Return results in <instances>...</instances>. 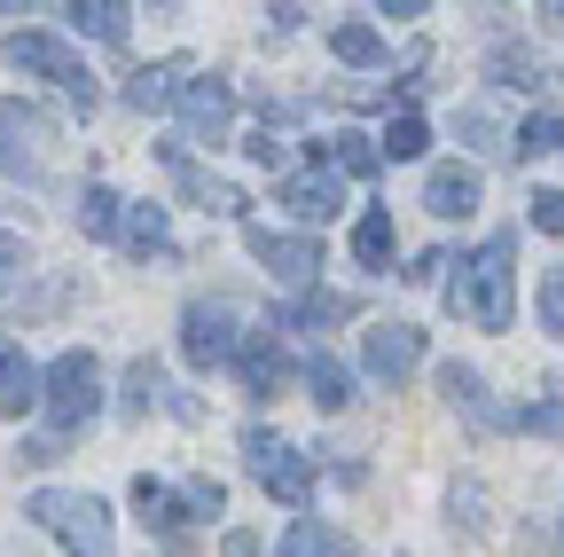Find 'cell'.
Listing matches in <instances>:
<instances>
[{"instance_id": "1", "label": "cell", "mask_w": 564, "mask_h": 557, "mask_svg": "<svg viewBox=\"0 0 564 557\" xmlns=\"http://www.w3.org/2000/svg\"><path fill=\"white\" fill-rule=\"evenodd\" d=\"M510 259H518V236H486V244L447 275V314H463L470 330H510V314H518Z\"/></svg>"}, {"instance_id": "2", "label": "cell", "mask_w": 564, "mask_h": 557, "mask_svg": "<svg viewBox=\"0 0 564 557\" xmlns=\"http://www.w3.org/2000/svg\"><path fill=\"white\" fill-rule=\"evenodd\" d=\"M24 518L40 534L63 542V557H110V511L95 495H70V486H40V495L24 503Z\"/></svg>"}, {"instance_id": "3", "label": "cell", "mask_w": 564, "mask_h": 557, "mask_svg": "<svg viewBox=\"0 0 564 557\" xmlns=\"http://www.w3.org/2000/svg\"><path fill=\"white\" fill-rule=\"evenodd\" d=\"M40 408H47V425H55V432H79V425H95V416H102V362L87 354V345H70V354L47 362V393H40Z\"/></svg>"}, {"instance_id": "4", "label": "cell", "mask_w": 564, "mask_h": 557, "mask_svg": "<svg viewBox=\"0 0 564 557\" xmlns=\"http://www.w3.org/2000/svg\"><path fill=\"white\" fill-rule=\"evenodd\" d=\"M9 63H17V72H32V79H47V87H63L79 118H87V110L102 103L95 72H87V63L70 55V47H63L55 32H24V24H17V32H9Z\"/></svg>"}, {"instance_id": "5", "label": "cell", "mask_w": 564, "mask_h": 557, "mask_svg": "<svg viewBox=\"0 0 564 557\" xmlns=\"http://www.w3.org/2000/svg\"><path fill=\"white\" fill-rule=\"evenodd\" d=\"M243 471L267 486L274 503H291V511H306V495H314V463L282 440V432H267V425H251L243 432Z\"/></svg>"}, {"instance_id": "6", "label": "cell", "mask_w": 564, "mask_h": 557, "mask_svg": "<svg viewBox=\"0 0 564 557\" xmlns=\"http://www.w3.org/2000/svg\"><path fill=\"white\" fill-rule=\"evenodd\" d=\"M181 354H188L196 369H220V362H236V354H243L236 307H228V299H188V307H181Z\"/></svg>"}, {"instance_id": "7", "label": "cell", "mask_w": 564, "mask_h": 557, "mask_svg": "<svg viewBox=\"0 0 564 557\" xmlns=\"http://www.w3.org/2000/svg\"><path fill=\"white\" fill-rule=\"evenodd\" d=\"M40 158H47V110L0 103V173H9V181H32Z\"/></svg>"}, {"instance_id": "8", "label": "cell", "mask_w": 564, "mask_h": 557, "mask_svg": "<svg viewBox=\"0 0 564 557\" xmlns=\"http://www.w3.org/2000/svg\"><path fill=\"white\" fill-rule=\"evenodd\" d=\"M243 244H251V259L274 275V283H314V267H322V244L314 236H282V228L243 221Z\"/></svg>"}, {"instance_id": "9", "label": "cell", "mask_w": 564, "mask_h": 557, "mask_svg": "<svg viewBox=\"0 0 564 557\" xmlns=\"http://www.w3.org/2000/svg\"><path fill=\"white\" fill-rule=\"evenodd\" d=\"M361 362H369L377 385H408V377L423 369V330H415V322H377V330L361 338Z\"/></svg>"}, {"instance_id": "10", "label": "cell", "mask_w": 564, "mask_h": 557, "mask_svg": "<svg viewBox=\"0 0 564 557\" xmlns=\"http://www.w3.org/2000/svg\"><path fill=\"white\" fill-rule=\"evenodd\" d=\"M228 118H236V87L228 79H188V95H181V142H228Z\"/></svg>"}, {"instance_id": "11", "label": "cell", "mask_w": 564, "mask_h": 557, "mask_svg": "<svg viewBox=\"0 0 564 557\" xmlns=\"http://www.w3.org/2000/svg\"><path fill=\"white\" fill-rule=\"evenodd\" d=\"M158 158L173 165L181 196H196L204 213H220V221H243V189H228V181H212V173H196V165H188V142H158Z\"/></svg>"}, {"instance_id": "12", "label": "cell", "mask_w": 564, "mask_h": 557, "mask_svg": "<svg viewBox=\"0 0 564 557\" xmlns=\"http://www.w3.org/2000/svg\"><path fill=\"white\" fill-rule=\"evenodd\" d=\"M478 196H486V181H478V165H463V158L432 165V181H423V204H432L440 221H470Z\"/></svg>"}, {"instance_id": "13", "label": "cell", "mask_w": 564, "mask_h": 557, "mask_svg": "<svg viewBox=\"0 0 564 557\" xmlns=\"http://www.w3.org/2000/svg\"><path fill=\"white\" fill-rule=\"evenodd\" d=\"M236 377H243L251 400H274V393H282V377H291V362H282V330H251V338H243Z\"/></svg>"}, {"instance_id": "14", "label": "cell", "mask_w": 564, "mask_h": 557, "mask_svg": "<svg viewBox=\"0 0 564 557\" xmlns=\"http://www.w3.org/2000/svg\"><path fill=\"white\" fill-rule=\"evenodd\" d=\"M181 95H188V63H181V55H165V63H150V72L126 79V110H141V118L181 110Z\"/></svg>"}, {"instance_id": "15", "label": "cell", "mask_w": 564, "mask_h": 557, "mask_svg": "<svg viewBox=\"0 0 564 557\" xmlns=\"http://www.w3.org/2000/svg\"><path fill=\"white\" fill-rule=\"evenodd\" d=\"M40 393H47V369L24 362V345H17V338H0V416H24Z\"/></svg>"}, {"instance_id": "16", "label": "cell", "mask_w": 564, "mask_h": 557, "mask_svg": "<svg viewBox=\"0 0 564 557\" xmlns=\"http://www.w3.org/2000/svg\"><path fill=\"white\" fill-rule=\"evenodd\" d=\"M282 204H291L299 221H329V213H337V165L322 158V165L291 173V181H282Z\"/></svg>"}, {"instance_id": "17", "label": "cell", "mask_w": 564, "mask_h": 557, "mask_svg": "<svg viewBox=\"0 0 564 557\" xmlns=\"http://www.w3.org/2000/svg\"><path fill=\"white\" fill-rule=\"evenodd\" d=\"M440 393H447V400H455L463 416H478V425H486V432H502V425H518V416H510V408H494V400H486V385H478V369H463V362H447V369H440Z\"/></svg>"}, {"instance_id": "18", "label": "cell", "mask_w": 564, "mask_h": 557, "mask_svg": "<svg viewBox=\"0 0 564 557\" xmlns=\"http://www.w3.org/2000/svg\"><path fill=\"white\" fill-rule=\"evenodd\" d=\"M118 244L133 259H173V228H165V204H126V228Z\"/></svg>"}, {"instance_id": "19", "label": "cell", "mask_w": 564, "mask_h": 557, "mask_svg": "<svg viewBox=\"0 0 564 557\" xmlns=\"http://www.w3.org/2000/svg\"><path fill=\"white\" fill-rule=\"evenodd\" d=\"M133 511H141V526H150V534H181V526H188V503L173 495L165 479H133Z\"/></svg>"}, {"instance_id": "20", "label": "cell", "mask_w": 564, "mask_h": 557, "mask_svg": "<svg viewBox=\"0 0 564 557\" xmlns=\"http://www.w3.org/2000/svg\"><path fill=\"white\" fill-rule=\"evenodd\" d=\"M63 17H70V32L110 40V47H126V32H133V9H126V0H79V9H63Z\"/></svg>"}, {"instance_id": "21", "label": "cell", "mask_w": 564, "mask_h": 557, "mask_svg": "<svg viewBox=\"0 0 564 557\" xmlns=\"http://www.w3.org/2000/svg\"><path fill=\"white\" fill-rule=\"evenodd\" d=\"M314 150H322V158H329L337 173H352V181H369V173L384 165V150L369 142V133H352V126H337V133H329V142H314Z\"/></svg>"}, {"instance_id": "22", "label": "cell", "mask_w": 564, "mask_h": 557, "mask_svg": "<svg viewBox=\"0 0 564 557\" xmlns=\"http://www.w3.org/2000/svg\"><path fill=\"white\" fill-rule=\"evenodd\" d=\"M274 557H352V542L329 534L322 518H291V526H282V542H274Z\"/></svg>"}, {"instance_id": "23", "label": "cell", "mask_w": 564, "mask_h": 557, "mask_svg": "<svg viewBox=\"0 0 564 557\" xmlns=\"http://www.w3.org/2000/svg\"><path fill=\"white\" fill-rule=\"evenodd\" d=\"M455 126H463V142H470V150H486V158H494V150H518V133L502 126V110H494V103H463V110H455Z\"/></svg>"}, {"instance_id": "24", "label": "cell", "mask_w": 564, "mask_h": 557, "mask_svg": "<svg viewBox=\"0 0 564 557\" xmlns=\"http://www.w3.org/2000/svg\"><path fill=\"white\" fill-rule=\"evenodd\" d=\"M352 314H361V307H352V299H337V291H306L291 314H282L274 330H337V322H352Z\"/></svg>"}, {"instance_id": "25", "label": "cell", "mask_w": 564, "mask_h": 557, "mask_svg": "<svg viewBox=\"0 0 564 557\" xmlns=\"http://www.w3.org/2000/svg\"><path fill=\"white\" fill-rule=\"evenodd\" d=\"M352 259H361V267H392V213H384V204H369V213L361 221H352Z\"/></svg>"}, {"instance_id": "26", "label": "cell", "mask_w": 564, "mask_h": 557, "mask_svg": "<svg viewBox=\"0 0 564 557\" xmlns=\"http://www.w3.org/2000/svg\"><path fill=\"white\" fill-rule=\"evenodd\" d=\"M306 393H314L322 408H352V369H345L337 354H314V362H306Z\"/></svg>"}, {"instance_id": "27", "label": "cell", "mask_w": 564, "mask_h": 557, "mask_svg": "<svg viewBox=\"0 0 564 557\" xmlns=\"http://www.w3.org/2000/svg\"><path fill=\"white\" fill-rule=\"evenodd\" d=\"M329 47H337V63H352V72H377V63H384L377 24H337V32H329Z\"/></svg>"}, {"instance_id": "28", "label": "cell", "mask_w": 564, "mask_h": 557, "mask_svg": "<svg viewBox=\"0 0 564 557\" xmlns=\"http://www.w3.org/2000/svg\"><path fill=\"white\" fill-rule=\"evenodd\" d=\"M158 400H165V369H158L150 354H141V362L126 369V393H118V408H126V416H150Z\"/></svg>"}, {"instance_id": "29", "label": "cell", "mask_w": 564, "mask_h": 557, "mask_svg": "<svg viewBox=\"0 0 564 557\" xmlns=\"http://www.w3.org/2000/svg\"><path fill=\"white\" fill-rule=\"evenodd\" d=\"M377 150L384 158H423V150H432V126H423L415 110H392V126L377 133Z\"/></svg>"}, {"instance_id": "30", "label": "cell", "mask_w": 564, "mask_h": 557, "mask_svg": "<svg viewBox=\"0 0 564 557\" xmlns=\"http://www.w3.org/2000/svg\"><path fill=\"white\" fill-rule=\"evenodd\" d=\"M518 150L525 158H564V110H533L518 126Z\"/></svg>"}, {"instance_id": "31", "label": "cell", "mask_w": 564, "mask_h": 557, "mask_svg": "<svg viewBox=\"0 0 564 557\" xmlns=\"http://www.w3.org/2000/svg\"><path fill=\"white\" fill-rule=\"evenodd\" d=\"M79 228H87V236H118V228H126V204H118L102 181L79 196Z\"/></svg>"}, {"instance_id": "32", "label": "cell", "mask_w": 564, "mask_h": 557, "mask_svg": "<svg viewBox=\"0 0 564 557\" xmlns=\"http://www.w3.org/2000/svg\"><path fill=\"white\" fill-rule=\"evenodd\" d=\"M494 79H502V87H549V72H541V63L533 55H518V47H494Z\"/></svg>"}, {"instance_id": "33", "label": "cell", "mask_w": 564, "mask_h": 557, "mask_svg": "<svg viewBox=\"0 0 564 557\" xmlns=\"http://www.w3.org/2000/svg\"><path fill=\"white\" fill-rule=\"evenodd\" d=\"M24 267H32V251H24V236H17V228H0V299H9V291L24 283Z\"/></svg>"}, {"instance_id": "34", "label": "cell", "mask_w": 564, "mask_h": 557, "mask_svg": "<svg viewBox=\"0 0 564 557\" xmlns=\"http://www.w3.org/2000/svg\"><path fill=\"white\" fill-rule=\"evenodd\" d=\"M181 503H188V518H220V503H228V486H220V479H204V471H196V479L181 486Z\"/></svg>"}, {"instance_id": "35", "label": "cell", "mask_w": 564, "mask_h": 557, "mask_svg": "<svg viewBox=\"0 0 564 557\" xmlns=\"http://www.w3.org/2000/svg\"><path fill=\"white\" fill-rule=\"evenodd\" d=\"M541 330H549V338H564V267H549V275H541Z\"/></svg>"}, {"instance_id": "36", "label": "cell", "mask_w": 564, "mask_h": 557, "mask_svg": "<svg viewBox=\"0 0 564 557\" xmlns=\"http://www.w3.org/2000/svg\"><path fill=\"white\" fill-rule=\"evenodd\" d=\"M533 228L541 236H564V189H533Z\"/></svg>"}, {"instance_id": "37", "label": "cell", "mask_w": 564, "mask_h": 557, "mask_svg": "<svg viewBox=\"0 0 564 557\" xmlns=\"http://www.w3.org/2000/svg\"><path fill=\"white\" fill-rule=\"evenodd\" d=\"M525 432H564V400H541V408H518Z\"/></svg>"}, {"instance_id": "38", "label": "cell", "mask_w": 564, "mask_h": 557, "mask_svg": "<svg viewBox=\"0 0 564 557\" xmlns=\"http://www.w3.org/2000/svg\"><path fill=\"white\" fill-rule=\"evenodd\" d=\"M440 267H455V259H447V251H415L400 275H408V283H440Z\"/></svg>"}, {"instance_id": "39", "label": "cell", "mask_w": 564, "mask_h": 557, "mask_svg": "<svg viewBox=\"0 0 564 557\" xmlns=\"http://www.w3.org/2000/svg\"><path fill=\"white\" fill-rule=\"evenodd\" d=\"M220 557H259V534H251V526H236V534H220Z\"/></svg>"}, {"instance_id": "40", "label": "cell", "mask_w": 564, "mask_h": 557, "mask_svg": "<svg viewBox=\"0 0 564 557\" xmlns=\"http://www.w3.org/2000/svg\"><path fill=\"white\" fill-rule=\"evenodd\" d=\"M541 32H556V40H564V0H549V9H541Z\"/></svg>"}]
</instances>
